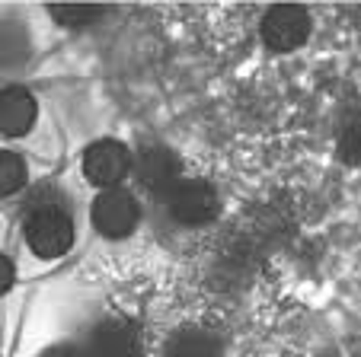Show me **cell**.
Masks as SVG:
<instances>
[{"label":"cell","mask_w":361,"mask_h":357,"mask_svg":"<svg viewBox=\"0 0 361 357\" xmlns=\"http://www.w3.org/2000/svg\"><path fill=\"white\" fill-rule=\"evenodd\" d=\"M90 217L106 239H125V236L135 233L137 220H141V208H137V198L118 185V189H102L96 195Z\"/></svg>","instance_id":"obj_3"},{"label":"cell","mask_w":361,"mask_h":357,"mask_svg":"<svg viewBox=\"0 0 361 357\" xmlns=\"http://www.w3.org/2000/svg\"><path fill=\"white\" fill-rule=\"evenodd\" d=\"M128 173H131V150L122 141L102 137V141H93L83 150V175L99 192L118 189V182H125Z\"/></svg>","instance_id":"obj_5"},{"label":"cell","mask_w":361,"mask_h":357,"mask_svg":"<svg viewBox=\"0 0 361 357\" xmlns=\"http://www.w3.org/2000/svg\"><path fill=\"white\" fill-rule=\"evenodd\" d=\"M26 185V163L13 150H0V198L13 195Z\"/></svg>","instance_id":"obj_11"},{"label":"cell","mask_w":361,"mask_h":357,"mask_svg":"<svg viewBox=\"0 0 361 357\" xmlns=\"http://www.w3.org/2000/svg\"><path fill=\"white\" fill-rule=\"evenodd\" d=\"M29 54V39L20 32L13 23H0V68H16L26 61Z\"/></svg>","instance_id":"obj_10"},{"label":"cell","mask_w":361,"mask_h":357,"mask_svg":"<svg viewBox=\"0 0 361 357\" xmlns=\"http://www.w3.org/2000/svg\"><path fill=\"white\" fill-rule=\"evenodd\" d=\"M87 357H141V335L128 319H99L87 335Z\"/></svg>","instance_id":"obj_7"},{"label":"cell","mask_w":361,"mask_h":357,"mask_svg":"<svg viewBox=\"0 0 361 357\" xmlns=\"http://www.w3.org/2000/svg\"><path fill=\"white\" fill-rule=\"evenodd\" d=\"M224 344L208 329H183L166 342L164 357H221Z\"/></svg>","instance_id":"obj_9"},{"label":"cell","mask_w":361,"mask_h":357,"mask_svg":"<svg viewBox=\"0 0 361 357\" xmlns=\"http://www.w3.org/2000/svg\"><path fill=\"white\" fill-rule=\"evenodd\" d=\"M39 357H87V351L83 348H77V344H55V348H48V351H42Z\"/></svg>","instance_id":"obj_14"},{"label":"cell","mask_w":361,"mask_h":357,"mask_svg":"<svg viewBox=\"0 0 361 357\" xmlns=\"http://www.w3.org/2000/svg\"><path fill=\"white\" fill-rule=\"evenodd\" d=\"M13 281H16V268H13V262H10L4 252H0V296L7 294L10 287H13Z\"/></svg>","instance_id":"obj_13"},{"label":"cell","mask_w":361,"mask_h":357,"mask_svg":"<svg viewBox=\"0 0 361 357\" xmlns=\"http://www.w3.org/2000/svg\"><path fill=\"white\" fill-rule=\"evenodd\" d=\"M166 211L179 227H202L218 217L221 198L202 179H179V185L166 195Z\"/></svg>","instance_id":"obj_4"},{"label":"cell","mask_w":361,"mask_h":357,"mask_svg":"<svg viewBox=\"0 0 361 357\" xmlns=\"http://www.w3.org/2000/svg\"><path fill=\"white\" fill-rule=\"evenodd\" d=\"M131 169H135V179L144 192L150 195L166 198L183 179V166H179V156L173 154L164 144H144L137 147V154H131Z\"/></svg>","instance_id":"obj_2"},{"label":"cell","mask_w":361,"mask_h":357,"mask_svg":"<svg viewBox=\"0 0 361 357\" xmlns=\"http://www.w3.org/2000/svg\"><path fill=\"white\" fill-rule=\"evenodd\" d=\"M106 13L102 7H93V4H64V7H51V16H55L58 23H64V26H71V29H83V26H90V23H96L99 16Z\"/></svg>","instance_id":"obj_12"},{"label":"cell","mask_w":361,"mask_h":357,"mask_svg":"<svg viewBox=\"0 0 361 357\" xmlns=\"http://www.w3.org/2000/svg\"><path fill=\"white\" fill-rule=\"evenodd\" d=\"M310 13L300 4H275L266 16H262V42L272 51H294L307 42L310 35Z\"/></svg>","instance_id":"obj_6"},{"label":"cell","mask_w":361,"mask_h":357,"mask_svg":"<svg viewBox=\"0 0 361 357\" xmlns=\"http://www.w3.org/2000/svg\"><path fill=\"white\" fill-rule=\"evenodd\" d=\"M26 243L39 258H61L64 252L74 246V220H71L68 208L51 198H45V189L35 192L26 201Z\"/></svg>","instance_id":"obj_1"},{"label":"cell","mask_w":361,"mask_h":357,"mask_svg":"<svg viewBox=\"0 0 361 357\" xmlns=\"http://www.w3.org/2000/svg\"><path fill=\"white\" fill-rule=\"evenodd\" d=\"M35 115H39V106H35V96L26 87L13 83V87L0 89V134L7 137L26 134L35 125Z\"/></svg>","instance_id":"obj_8"}]
</instances>
